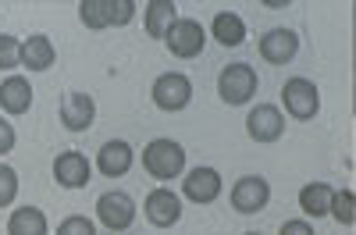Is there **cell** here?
Here are the masks:
<instances>
[{
  "label": "cell",
  "mask_w": 356,
  "mask_h": 235,
  "mask_svg": "<svg viewBox=\"0 0 356 235\" xmlns=\"http://www.w3.org/2000/svg\"><path fill=\"white\" fill-rule=\"evenodd\" d=\"M8 235H50V225H47V214L40 207H15L11 218H8Z\"/></svg>",
  "instance_id": "ac0fdd59"
},
{
  "label": "cell",
  "mask_w": 356,
  "mask_h": 235,
  "mask_svg": "<svg viewBox=\"0 0 356 235\" xmlns=\"http://www.w3.org/2000/svg\"><path fill=\"white\" fill-rule=\"evenodd\" d=\"M164 43H168V50L178 57V61H193V57H200L203 47H207V29L196 18H178L168 29Z\"/></svg>",
  "instance_id": "5b68a950"
},
{
  "label": "cell",
  "mask_w": 356,
  "mask_h": 235,
  "mask_svg": "<svg viewBox=\"0 0 356 235\" xmlns=\"http://www.w3.org/2000/svg\"><path fill=\"white\" fill-rule=\"evenodd\" d=\"M260 57L267 65H289L296 54H300V36L292 33V29H271V33H264L260 43H257Z\"/></svg>",
  "instance_id": "4fadbf2b"
},
{
  "label": "cell",
  "mask_w": 356,
  "mask_h": 235,
  "mask_svg": "<svg viewBox=\"0 0 356 235\" xmlns=\"http://www.w3.org/2000/svg\"><path fill=\"white\" fill-rule=\"evenodd\" d=\"M278 235H317V232H314V225L307 218H292V221H285L278 228Z\"/></svg>",
  "instance_id": "83f0119b"
},
{
  "label": "cell",
  "mask_w": 356,
  "mask_h": 235,
  "mask_svg": "<svg viewBox=\"0 0 356 235\" xmlns=\"http://www.w3.org/2000/svg\"><path fill=\"white\" fill-rule=\"evenodd\" d=\"M18 171L11 164H0V207H11L18 200Z\"/></svg>",
  "instance_id": "cb8c5ba5"
},
{
  "label": "cell",
  "mask_w": 356,
  "mask_h": 235,
  "mask_svg": "<svg viewBox=\"0 0 356 235\" xmlns=\"http://www.w3.org/2000/svg\"><path fill=\"white\" fill-rule=\"evenodd\" d=\"M150 97L164 114H178V111H186L193 104V79L182 75V72H164V75L154 79Z\"/></svg>",
  "instance_id": "277c9868"
},
{
  "label": "cell",
  "mask_w": 356,
  "mask_h": 235,
  "mask_svg": "<svg viewBox=\"0 0 356 235\" xmlns=\"http://www.w3.org/2000/svg\"><path fill=\"white\" fill-rule=\"evenodd\" d=\"M328 214H332L339 225H346V228L356 225V196H353V189H335V193H332Z\"/></svg>",
  "instance_id": "44dd1931"
},
{
  "label": "cell",
  "mask_w": 356,
  "mask_h": 235,
  "mask_svg": "<svg viewBox=\"0 0 356 235\" xmlns=\"http://www.w3.org/2000/svg\"><path fill=\"white\" fill-rule=\"evenodd\" d=\"M89 179H93V164L82 150H61L54 157V182L61 189H86Z\"/></svg>",
  "instance_id": "ba28073f"
},
{
  "label": "cell",
  "mask_w": 356,
  "mask_h": 235,
  "mask_svg": "<svg viewBox=\"0 0 356 235\" xmlns=\"http://www.w3.org/2000/svg\"><path fill=\"white\" fill-rule=\"evenodd\" d=\"M211 36H214L221 47H243V43H246V22H243V15L218 11L214 22H211Z\"/></svg>",
  "instance_id": "e0dca14e"
},
{
  "label": "cell",
  "mask_w": 356,
  "mask_h": 235,
  "mask_svg": "<svg viewBox=\"0 0 356 235\" xmlns=\"http://www.w3.org/2000/svg\"><path fill=\"white\" fill-rule=\"evenodd\" d=\"M332 193L335 189L328 182H307L300 189V211L307 218H324V214H328V207H332Z\"/></svg>",
  "instance_id": "ffe728a7"
},
{
  "label": "cell",
  "mask_w": 356,
  "mask_h": 235,
  "mask_svg": "<svg viewBox=\"0 0 356 235\" xmlns=\"http://www.w3.org/2000/svg\"><path fill=\"white\" fill-rule=\"evenodd\" d=\"M282 104H285V114L292 122H314L317 111H321V90L314 86V79L292 75L282 86Z\"/></svg>",
  "instance_id": "3957f363"
},
{
  "label": "cell",
  "mask_w": 356,
  "mask_h": 235,
  "mask_svg": "<svg viewBox=\"0 0 356 235\" xmlns=\"http://www.w3.org/2000/svg\"><path fill=\"white\" fill-rule=\"evenodd\" d=\"M246 132L253 143H278L285 136V114L275 104H257L246 114Z\"/></svg>",
  "instance_id": "9c48e42d"
},
{
  "label": "cell",
  "mask_w": 356,
  "mask_h": 235,
  "mask_svg": "<svg viewBox=\"0 0 356 235\" xmlns=\"http://www.w3.org/2000/svg\"><path fill=\"white\" fill-rule=\"evenodd\" d=\"M57 235H97V225L89 218H82V214H72V218H65L61 225H57Z\"/></svg>",
  "instance_id": "484cf974"
},
{
  "label": "cell",
  "mask_w": 356,
  "mask_h": 235,
  "mask_svg": "<svg viewBox=\"0 0 356 235\" xmlns=\"http://www.w3.org/2000/svg\"><path fill=\"white\" fill-rule=\"evenodd\" d=\"M143 171L157 182H171L186 175V150L175 139H154L143 146Z\"/></svg>",
  "instance_id": "6da1fadb"
},
{
  "label": "cell",
  "mask_w": 356,
  "mask_h": 235,
  "mask_svg": "<svg viewBox=\"0 0 356 235\" xmlns=\"http://www.w3.org/2000/svg\"><path fill=\"white\" fill-rule=\"evenodd\" d=\"M175 22H178L175 0H150V4H146V33H150L154 40H164Z\"/></svg>",
  "instance_id": "d6986e66"
},
{
  "label": "cell",
  "mask_w": 356,
  "mask_h": 235,
  "mask_svg": "<svg viewBox=\"0 0 356 235\" xmlns=\"http://www.w3.org/2000/svg\"><path fill=\"white\" fill-rule=\"evenodd\" d=\"M264 8H271V11H282V8H289V0H267Z\"/></svg>",
  "instance_id": "f1b7e54d"
},
{
  "label": "cell",
  "mask_w": 356,
  "mask_h": 235,
  "mask_svg": "<svg viewBox=\"0 0 356 235\" xmlns=\"http://www.w3.org/2000/svg\"><path fill=\"white\" fill-rule=\"evenodd\" d=\"M260 90V79H257V68L246 65V61H235L228 68H221L218 75V97L228 104V107H243L257 97Z\"/></svg>",
  "instance_id": "7a4b0ae2"
},
{
  "label": "cell",
  "mask_w": 356,
  "mask_h": 235,
  "mask_svg": "<svg viewBox=\"0 0 356 235\" xmlns=\"http://www.w3.org/2000/svg\"><path fill=\"white\" fill-rule=\"evenodd\" d=\"M79 18H82L86 29H93V33L111 29V22H107V0H82V4H79Z\"/></svg>",
  "instance_id": "7402d4cb"
},
{
  "label": "cell",
  "mask_w": 356,
  "mask_h": 235,
  "mask_svg": "<svg viewBox=\"0 0 356 235\" xmlns=\"http://www.w3.org/2000/svg\"><path fill=\"white\" fill-rule=\"evenodd\" d=\"M97 221H100L104 228H111V232H129L132 221H136V203H132V196L122 193V189L104 193V196L97 200Z\"/></svg>",
  "instance_id": "52a82bcc"
},
{
  "label": "cell",
  "mask_w": 356,
  "mask_h": 235,
  "mask_svg": "<svg viewBox=\"0 0 356 235\" xmlns=\"http://www.w3.org/2000/svg\"><path fill=\"white\" fill-rule=\"evenodd\" d=\"M225 189V179L218 175V168H193L186 171V179H182V196L193 200V203H214Z\"/></svg>",
  "instance_id": "8fae6325"
},
{
  "label": "cell",
  "mask_w": 356,
  "mask_h": 235,
  "mask_svg": "<svg viewBox=\"0 0 356 235\" xmlns=\"http://www.w3.org/2000/svg\"><path fill=\"white\" fill-rule=\"evenodd\" d=\"M22 68V43L8 33H0V72Z\"/></svg>",
  "instance_id": "603a6c76"
},
{
  "label": "cell",
  "mask_w": 356,
  "mask_h": 235,
  "mask_svg": "<svg viewBox=\"0 0 356 235\" xmlns=\"http://www.w3.org/2000/svg\"><path fill=\"white\" fill-rule=\"evenodd\" d=\"M54 61H57V50H54L50 36L36 33V36L22 40V68H29V72H47V68H54Z\"/></svg>",
  "instance_id": "2e32d148"
},
{
  "label": "cell",
  "mask_w": 356,
  "mask_h": 235,
  "mask_svg": "<svg viewBox=\"0 0 356 235\" xmlns=\"http://www.w3.org/2000/svg\"><path fill=\"white\" fill-rule=\"evenodd\" d=\"M228 200L239 214H260V211H267V203H271V186H267V179H260V175H243V179H235Z\"/></svg>",
  "instance_id": "8992f818"
},
{
  "label": "cell",
  "mask_w": 356,
  "mask_h": 235,
  "mask_svg": "<svg viewBox=\"0 0 356 235\" xmlns=\"http://www.w3.org/2000/svg\"><path fill=\"white\" fill-rule=\"evenodd\" d=\"M136 164V150L125 143V139H111L100 146V154H97V168L104 179H122V175H129Z\"/></svg>",
  "instance_id": "5bb4252c"
},
{
  "label": "cell",
  "mask_w": 356,
  "mask_h": 235,
  "mask_svg": "<svg viewBox=\"0 0 356 235\" xmlns=\"http://www.w3.org/2000/svg\"><path fill=\"white\" fill-rule=\"evenodd\" d=\"M33 107V86H29L25 75H8L0 82V111L11 114V118H22Z\"/></svg>",
  "instance_id": "9a60e30c"
},
{
  "label": "cell",
  "mask_w": 356,
  "mask_h": 235,
  "mask_svg": "<svg viewBox=\"0 0 356 235\" xmlns=\"http://www.w3.org/2000/svg\"><path fill=\"white\" fill-rule=\"evenodd\" d=\"M243 235H260V232H243Z\"/></svg>",
  "instance_id": "f546056e"
},
{
  "label": "cell",
  "mask_w": 356,
  "mask_h": 235,
  "mask_svg": "<svg viewBox=\"0 0 356 235\" xmlns=\"http://www.w3.org/2000/svg\"><path fill=\"white\" fill-rule=\"evenodd\" d=\"M15 143H18V132H15V125L8 122V118H0V157H4V154H11V150H15Z\"/></svg>",
  "instance_id": "4316f807"
},
{
  "label": "cell",
  "mask_w": 356,
  "mask_h": 235,
  "mask_svg": "<svg viewBox=\"0 0 356 235\" xmlns=\"http://www.w3.org/2000/svg\"><path fill=\"white\" fill-rule=\"evenodd\" d=\"M136 0H107V22L111 25H129L136 18Z\"/></svg>",
  "instance_id": "d4e9b609"
},
{
  "label": "cell",
  "mask_w": 356,
  "mask_h": 235,
  "mask_svg": "<svg viewBox=\"0 0 356 235\" xmlns=\"http://www.w3.org/2000/svg\"><path fill=\"white\" fill-rule=\"evenodd\" d=\"M93 122H97V104H93L89 93L72 90V93L61 97V125L68 132H89Z\"/></svg>",
  "instance_id": "7c38bea8"
},
{
  "label": "cell",
  "mask_w": 356,
  "mask_h": 235,
  "mask_svg": "<svg viewBox=\"0 0 356 235\" xmlns=\"http://www.w3.org/2000/svg\"><path fill=\"white\" fill-rule=\"evenodd\" d=\"M143 214L157 228H171V225L182 221V200H178V193H171L168 186H157L150 196L143 200Z\"/></svg>",
  "instance_id": "30bf717a"
}]
</instances>
